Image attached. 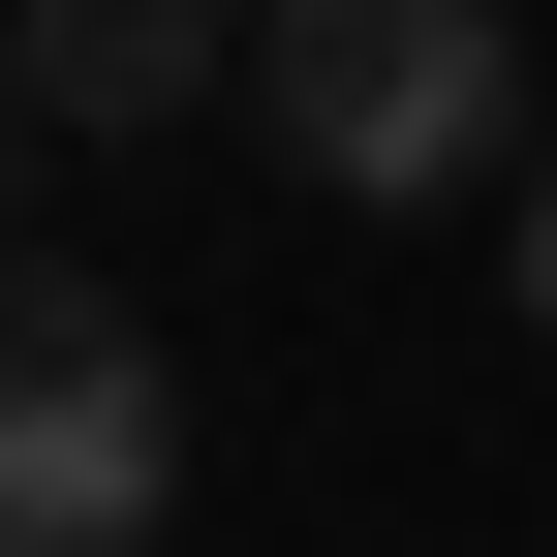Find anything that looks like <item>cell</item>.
<instances>
[{
	"instance_id": "obj_1",
	"label": "cell",
	"mask_w": 557,
	"mask_h": 557,
	"mask_svg": "<svg viewBox=\"0 0 557 557\" xmlns=\"http://www.w3.org/2000/svg\"><path fill=\"white\" fill-rule=\"evenodd\" d=\"M248 124L278 186H341V218H465V186H527V0H248Z\"/></svg>"
},
{
	"instance_id": "obj_3",
	"label": "cell",
	"mask_w": 557,
	"mask_h": 557,
	"mask_svg": "<svg viewBox=\"0 0 557 557\" xmlns=\"http://www.w3.org/2000/svg\"><path fill=\"white\" fill-rule=\"evenodd\" d=\"M248 62V0H0V94H32V156H124V124H186Z\"/></svg>"
},
{
	"instance_id": "obj_4",
	"label": "cell",
	"mask_w": 557,
	"mask_h": 557,
	"mask_svg": "<svg viewBox=\"0 0 557 557\" xmlns=\"http://www.w3.org/2000/svg\"><path fill=\"white\" fill-rule=\"evenodd\" d=\"M496 218H527V248H496V278H527V341H557V156H527V186H496Z\"/></svg>"
},
{
	"instance_id": "obj_2",
	"label": "cell",
	"mask_w": 557,
	"mask_h": 557,
	"mask_svg": "<svg viewBox=\"0 0 557 557\" xmlns=\"http://www.w3.org/2000/svg\"><path fill=\"white\" fill-rule=\"evenodd\" d=\"M186 527V372L124 278L0 248V557H156Z\"/></svg>"
},
{
	"instance_id": "obj_5",
	"label": "cell",
	"mask_w": 557,
	"mask_h": 557,
	"mask_svg": "<svg viewBox=\"0 0 557 557\" xmlns=\"http://www.w3.org/2000/svg\"><path fill=\"white\" fill-rule=\"evenodd\" d=\"M0 156H32V94H0Z\"/></svg>"
}]
</instances>
